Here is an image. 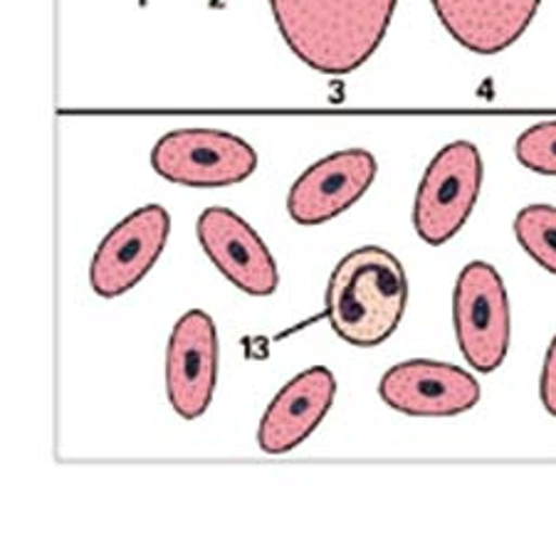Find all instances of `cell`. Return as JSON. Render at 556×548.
<instances>
[{
  "instance_id": "1",
  "label": "cell",
  "mask_w": 556,
  "mask_h": 548,
  "mask_svg": "<svg viewBox=\"0 0 556 548\" xmlns=\"http://www.w3.org/2000/svg\"><path fill=\"white\" fill-rule=\"evenodd\" d=\"M399 0H270L294 55L321 75L342 77L369 62L391 28Z\"/></svg>"
},
{
  "instance_id": "2",
  "label": "cell",
  "mask_w": 556,
  "mask_h": 548,
  "mask_svg": "<svg viewBox=\"0 0 556 548\" xmlns=\"http://www.w3.org/2000/svg\"><path fill=\"white\" fill-rule=\"evenodd\" d=\"M408 304L403 265L389 250L366 245L334 267L327 286V319L352 346H379L399 329Z\"/></svg>"
},
{
  "instance_id": "3",
  "label": "cell",
  "mask_w": 556,
  "mask_h": 548,
  "mask_svg": "<svg viewBox=\"0 0 556 548\" xmlns=\"http://www.w3.org/2000/svg\"><path fill=\"white\" fill-rule=\"evenodd\" d=\"M482 186V158L470 141L447 143L418 186L414 228L426 245H445L468 222Z\"/></svg>"
},
{
  "instance_id": "4",
  "label": "cell",
  "mask_w": 556,
  "mask_h": 548,
  "mask_svg": "<svg viewBox=\"0 0 556 548\" xmlns=\"http://www.w3.org/2000/svg\"><path fill=\"white\" fill-rule=\"evenodd\" d=\"M453 323L460 352L475 371L492 373L505 364L513 339L509 300L500 272L488 263H470L453 292Z\"/></svg>"
},
{
  "instance_id": "5",
  "label": "cell",
  "mask_w": 556,
  "mask_h": 548,
  "mask_svg": "<svg viewBox=\"0 0 556 548\" xmlns=\"http://www.w3.org/2000/svg\"><path fill=\"white\" fill-rule=\"evenodd\" d=\"M151 166L164 181L223 188L243 183L255 174L257 151L228 131L176 129L156 141Z\"/></svg>"
},
{
  "instance_id": "6",
  "label": "cell",
  "mask_w": 556,
  "mask_h": 548,
  "mask_svg": "<svg viewBox=\"0 0 556 548\" xmlns=\"http://www.w3.org/2000/svg\"><path fill=\"white\" fill-rule=\"evenodd\" d=\"M172 232V215L161 205H143L102 240L89 267V282L102 300L134 290L156 265Z\"/></svg>"
},
{
  "instance_id": "7",
  "label": "cell",
  "mask_w": 556,
  "mask_h": 548,
  "mask_svg": "<svg viewBox=\"0 0 556 548\" xmlns=\"http://www.w3.org/2000/svg\"><path fill=\"white\" fill-rule=\"evenodd\" d=\"M218 383V329L201 309L176 321L166 348V393L178 418L195 420L208 410Z\"/></svg>"
},
{
  "instance_id": "8",
  "label": "cell",
  "mask_w": 556,
  "mask_h": 548,
  "mask_svg": "<svg viewBox=\"0 0 556 548\" xmlns=\"http://www.w3.org/2000/svg\"><path fill=\"white\" fill-rule=\"evenodd\" d=\"M386 406L410 418H453L480 403V385L468 371L441 361H406L389 368L379 383Z\"/></svg>"
},
{
  "instance_id": "9",
  "label": "cell",
  "mask_w": 556,
  "mask_h": 548,
  "mask_svg": "<svg viewBox=\"0 0 556 548\" xmlns=\"http://www.w3.org/2000/svg\"><path fill=\"white\" fill-rule=\"evenodd\" d=\"M376 170L379 164L369 151H337L298 178L287 197V211L300 226H321L334 220L369 191Z\"/></svg>"
},
{
  "instance_id": "10",
  "label": "cell",
  "mask_w": 556,
  "mask_h": 548,
  "mask_svg": "<svg viewBox=\"0 0 556 548\" xmlns=\"http://www.w3.org/2000/svg\"><path fill=\"white\" fill-rule=\"evenodd\" d=\"M195 235L211 263L230 284L250 296H270L280 284V272L263 238L228 208L201 213Z\"/></svg>"
},
{
  "instance_id": "11",
  "label": "cell",
  "mask_w": 556,
  "mask_h": 548,
  "mask_svg": "<svg viewBox=\"0 0 556 548\" xmlns=\"http://www.w3.org/2000/svg\"><path fill=\"white\" fill-rule=\"evenodd\" d=\"M337 398V379L325 366H314L294 375L275 395L257 428V445L267 455H285L302 445Z\"/></svg>"
},
{
  "instance_id": "12",
  "label": "cell",
  "mask_w": 556,
  "mask_h": 548,
  "mask_svg": "<svg viewBox=\"0 0 556 548\" xmlns=\"http://www.w3.org/2000/svg\"><path fill=\"white\" fill-rule=\"evenodd\" d=\"M451 38L475 55H497L522 38L542 0H430Z\"/></svg>"
},
{
  "instance_id": "13",
  "label": "cell",
  "mask_w": 556,
  "mask_h": 548,
  "mask_svg": "<svg viewBox=\"0 0 556 548\" xmlns=\"http://www.w3.org/2000/svg\"><path fill=\"white\" fill-rule=\"evenodd\" d=\"M519 245L536 265L556 275V208L554 205H527L515 218Z\"/></svg>"
},
{
  "instance_id": "14",
  "label": "cell",
  "mask_w": 556,
  "mask_h": 548,
  "mask_svg": "<svg viewBox=\"0 0 556 548\" xmlns=\"http://www.w3.org/2000/svg\"><path fill=\"white\" fill-rule=\"evenodd\" d=\"M515 156L534 174L556 176V122H542L527 129L515 143Z\"/></svg>"
},
{
  "instance_id": "15",
  "label": "cell",
  "mask_w": 556,
  "mask_h": 548,
  "mask_svg": "<svg viewBox=\"0 0 556 548\" xmlns=\"http://www.w3.org/2000/svg\"><path fill=\"white\" fill-rule=\"evenodd\" d=\"M540 398L544 403L546 412L556 418V336H554L549 352H546V358H544L542 381H540Z\"/></svg>"
}]
</instances>
